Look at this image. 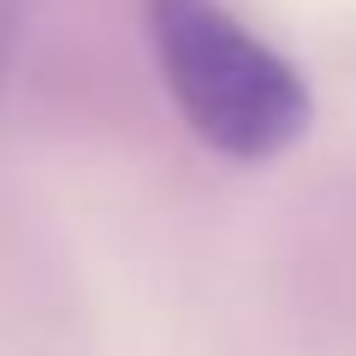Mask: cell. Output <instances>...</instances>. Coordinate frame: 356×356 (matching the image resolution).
<instances>
[{
  "label": "cell",
  "mask_w": 356,
  "mask_h": 356,
  "mask_svg": "<svg viewBox=\"0 0 356 356\" xmlns=\"http://www.w3.org/2000/svg\"><path fill=\"white\" fill-rule=\"evenodd\" d=\"M18 30H24V0H0V89H6L18 60Z\"/></svg>",
  "instance_id": "7a4b0ae2"
},
{
  "label": "cell",
  "mask_w": 356,
  "mask_h": 356,
  "mask_svg": "<svg viewBox=\"0 0 356 356\" xmlns=\"http://www.w3.org/2000/svg\"><path fill=\"white\" fill-rule=\"evenodd\" d=\"M154 65L184 125L226 161H273L315 119L303 72L220 0H143Z\"/></svg>",
  "instance_id": "6da1fadb"
}]
</instances>
